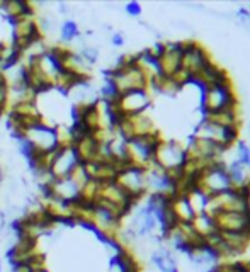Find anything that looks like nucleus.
<instances>
[{"mask_svg":"<svg viewBox=\"0 0 250 272\" xmlns=\"http://www.w3.org/2000/svg\"><path fill=\"white\" fill-rule=\"evenodd\" d=\"M203 116L218 113L223 109H238L237 94L233 92V85H218V87H209L203 92L201 102Z\"/></svg>","mask_w":250,"mask_h":272,"instance_id":"obj_1","label":"nucleus"},{"mask_svg":"<svg viewBox=\"0 0 250 272\" xmlns=\"http://www.w3.org/2000/svg\"><path fill=\"white\" fill-rule=\"evenodd\" d=\"M22 138L31 145V150H33V155L36 153H49L55 152V150L60 148L58 143V136H56V129L49 128L43 123L33 126L24 133ZM31 155V157H33ZM29 157V158H31Z\"/></svg>","mask_w":250,"mask_h":272,"instance_id":"obj_2","label":"nucleus"},{"mask_svg":"<svg viewBox=\"0 0 250 272\" xmlns=\"http://www.w3.org/2000/svg\"><path fill=\"white\" fill-rule=\"evenodd\" d=\"M155 162L165 172H170V170H176V169H186L187 150L182 148L173 140H168V142H163L162 140L155 152Z\"/></svg>","mask_w":250,"mask_h":272,"instance_id":"obj_3","label":"nucleus"},{"mask_svg":"<svg viewBox=\"0 0 250 272\" xmlns=\"http://www.w3.org/2000/svg\"><path fill=\"white\" fill-rule=\"evenodd\" d=\"M116 182L126 191L131 198L140 201L146 193V170L136 165H128L116 175Z\"/></svg>","mask_w":250,"mask_h":272,"instance_id":"obj_4","label":"nucleus"},{"mask_svg":"<svg viewBox=\"0 0 250 272\" xmlns=\"http://www.w3.org/2000/svg\"><path fill=\"white\" fill-rule=\"evenodd\" d=\"M181 43H182V68L187 70L192 77H196L213 60L209 57V53L197 41L187 39V41H181Z\"/></svg>","mask_w":250,"mask_h":272,"instance_id":"obj_5","label":"nucleus"},{"mask_svg":"<svg viewBox=\"0 0 250 272\" xmlns=\"http://www.w3.org/2000/svg\"><path fill=\"white\" fill-rule=\"evenodd\" d=\"M112 104L116 105V109L119 111L122 116H136V114H143L145 109L150 107L152 97L146 89L130 90V92L119 94V97Z\"/></svg>","mask_w":250,"mask_h":272,"instance_id":"obj_6","label":"nucleus"},{"mask_svg":"<svg viewBox=\"0 0 250 272\" xmlns=\"http://www.w3.org/2000/svg\"><path fill=\"white\" fill-rule=\"evenodd\" d=\"M79 165L80 162L75 155L73 145H70V147H60L55 153L49 174H51V177H53V180L66 179Z\"/></svg>","mask_w":250,"mask_h":272,"instance_id":"obj_7","label":"nucleus"},{"mask_svg":"<svg viewBox=\"0 0 250 272\" xmlns=\"http://www.w3.org/2000/svg\"><path fill=\"white\" fill-rule=\"evenodd\" d=\"M160 73L165 77H172L179 68H182V43L181 41H167L165 51L158 60Z\"/></svg>","mask_w":250,"mask_h":272,"instance_id":"obj_8","label":"nucleus"},{"mask_svg":"<svg viewBox=\"0 0 250 272\" xmlns=\"http://www.w3.org/2000/svg\"><path fill=\"white\" fill-rule=\"evenodd\" d=\"M99 147H101V142L94 134H87L73 143L75 155L82 165H85L89 162H97V160H99Z\"/></svg>","mask_w":250,"mask_h":272,"instance_id":"obj_9","label":"nucleus"},{"mask_svg":"<svg viewBox=\"0 0 250 272\" xmlns=\"http://www.w3.org/2000/svg\"><path fill=\"white\" fill-rule=\"evenodd\" d=\"M214 221H216V228L219 231H243L247 226V213L221 211Z\"/></svg>","mask_w":250,"mask_h":272,"instance_id":"obj_10","label":"nucleus"},{"mask_svg":"<svg viewBox=\"0 0 250 272\" xmlns=\"http://www.w3.org/2000/svg\"><path fill=\"white\" fill-rule=\"evenodd\" d=\"M204 119H208L209 123L216 124V126H240V114L238 109H223L218 111V113H211L203 116Z\"/></svg>","mask_w":250,"mask_h":272,"instance_id":"obj_11","label":"nucleus"},{"mask_svg":"<svg viewBox=\"0 0 250 272\" xmlns=\"http://www.w3.org/2000/svg\"><path fill=\"white\" fill-rule=\"evenodd\" d=\"M128 121H130V126L133 131V138H136V136H146L157 131L155 126H153V121L145 113L136 116H128Z\"/></svg>","mask_w":250,"mask_h":272,"instance_id":"obj_12","label":"nucleus"},{"mask_svg":"<svg viewBox=\"0 0 250 272\" xmlns=\"http://www.w3.org/2000/svg\"><path fill=\"white\" fill-rule=\"evenodd\" d=\"M0 9L5 12V16L9 17L10 22L17 21L19 17L29 16L31 12V6L28 2H22V0H7V2L0 4Z\"/></svg>","mask_w":250,"mask_h":272,"instance_id":"obj_13","label":"nucleus"},{"mask_svg":"<svg viewBox=\"0 0 250 272\" xmlns=\"http://www.w3.org/2000/svg\"><path fill=\"white\" fill-rule=\"evenodd\" d=\"M227 174H228V179H230V185H232L233 189L242 187L243 184H247L250 180L248 174H247V169H245L238 160H233V162L227 164Z\"/></svg>","mask_w":250,"mask_h":272,"instance_id":"obj_14","label":"nucleus"},{"mask_svg":"<svg viewBox=\"0 0 250 272\" xmlns=\"http://www.w3.org/2000/svg\"><path fill=\"white\" fill-rule=\"evenodd\" d=\"M172 211L173 214L177 216L179 223H192L194 220V211L189 204L187 198H182V196H177L176 199L172 201Z\"/></svg>","mask_w":250,"mask_h":272,"instance_id":"obj_15","label":"nucleus"},{"mask_svg":"<svg viewBox=\"0 0 250 272\" xmlns=\"http://www.w3.org/2000/svg\"><path fill=\"white\" fill-rule=\"evenodd\" d=\"M192 226H194V230H196L201 236H206L209 233H213L214 230H218L214 218H211V216H208V214H204V213L194 216Z\"/></svg>","mask_w":250,"mask_h":272,"instance_id":"obj_16","label":"nucleus"},{"mask_svg":"<svg viewBox=\"0 0 250 272\" xmlns=\"http://www.w3.org/2000/svg\"><path fill=\"white\" fill-rule=\"evenodd\" d=\"M186 198L189 201V204H191L194 214L197 216V214L204 213V208H206V203H208V196L206 194L201 193L199 189H196V191H192L189 196H186Z\"/></svg>","mask_w":250,"mask_h":272,"instance_id":"obj_17","label":"nucleus"},{"mask_svg":"<svg viewBox=\"0 0 250 272\" xmlns=\"http://www.w3.org/2000/svg\"><path fill=\"white\" fill-rule=\"evenodd\" d=\"M237 148H238V152H237V158L235 160H238L245 169H250V148H248V145L245 142H242V140H238Z\"/></svg>","mask_w":250,"mask_h":272,"instance_id":"obj_18","label":"nucleus"},{"mask_svg":"<svg viewBox=\"0 0 250 272\" xmlns=\"http://www.w3.org/2000/svg\"><path fill=\"white\" fill-rule=\"evenodd\" d=\"M77 34H79V28H77V24L73 21H66L63 26H61V39H63L65 43L73 41L77 38Z\"/></svg>","mask_w":250,"mask_h":272,"instance_id":"obj_19","label":"nucleus"},{"mask_svg":"<svg viewBox=\"0 0 250 272\" xmlns=\"http://www.w3.org/2000/svg\"><path fill=\"white\" fill-rule=\"evenodd\" d=\"M82 58H84V62L87 63V65H90V63H94L95 60H97V57H99V51H97L95 48H84L82 49V55H80Z\"/></svg>","mask_w":250,"mask_h":272,"instance_id":"obj_20","label":"nucleus"},{"mask_svg":"<svg viewBox=\"0 0 250 272\" xmlns=\"http://www.w3.org/2000/svg\"><path fill=\"white\" fill-rule=\"evenodd\" d=\"M9 102V85L7 82H0V111L5 109Z\"/></svg>","mask_w":250,"mask_h":272,"instance_id":"obj_21","label":"nucleus"},{"mask_svg":"<svg viewBox=\"0 0 250 272\" xmlns=\"http://www.w3.org/2000/svg\"><path fill=\"white\" fill-rule=\"evenodd\" d=\"M126 12L130 14V16H133V17H138L141 14V6L138 2H130L126 6Z\"/></svg>","mask_w":250,"mask_h":272,"instance_id":"obj_22","label":"nucleus"},{"mask_svg":"<svg viewBox=\"0 0 250 272\" xmlns=\"http://www.w3.org/2000/svg\"><path fill=\"white\" fill-rule=\"evenodd\" d=\"M12 272H33L29 264H12Z\"/></svg>","mask_w":250,"mask_h":272,"instance_id":"obj_23","label":"nucleus"},{"mask_svg":"<svg viewBox=\"0 0 250 272\" xmlns=\"http://www.w3.org/2000/svg\"><path fill=\"white\" fill-rule=\"evenodd\" d=\"M124 43V38H122V34H114V36H112V44H114V46H121V44Z\"/></svg>","mask_w":250,"mask_h":272,"instance_id":"obj_24","label":"nucleus"},{"mask_svg":"<svg viewBox=\"0 0 250 272\" xmlns=\"http://www.w3.org/2000/svg\"><path fill=\"white\" fill-rule=\"evenodd\" d=\"M245 269H247V272H250V260L245 262Z\"/></svg>","mask_w":250,"mask_h":272,"instance_id":"obj_25","label":"nucleus"},{"mask_svg":"<svg viewBox=\"0 0 250 272\" xmlns=\"http://www.w3.org/2000/svg\"><path fill=\"white\" fill-rule=\"evenodd\" d=\"M247 211H250V194L247 196Z\"/></svg>","mask_w":250,"mask_h":272,"instance_id":"obj_26","label":"nucleus"},{"mask_svg":"<svg viewBox=\"0 0 250 272\" xmlns=\"http://www.w3.org/2000/svg\"><path fill=\"white\" fill-rule=\"evenodd\" d=\"M33 272H46V269H36V270H33Z\"/></svg>","mask_w":250,"mask_h":272,"instance_id":"obj_27","label":"nucleus"},{"mask_svg":"<svg viewBox=\"0 0 250 272\" xmlns=\"http://www.w3.org/2000/svg\"><path fill=\"white\" fill-rule=\"evenodd\" d=\"M0 272H2V264H0Z\"/></svg>","mask_w":250,"mask_h":272,"instance_id":"obj_28","label":"nucleus"},{"mask_svg":"<svg viewBox=\"0 0 250 272\" xmlns=\"http://www.w3.org/2000/svg\"><path fill=\"white\" fill-rule=\"evenodd\" d=\"M0 113H2V111H0Z\"/></svg>","mask_w":250,"mask_h":272,"instance_id":"obj_29","label":"nucleus"}]
</instances>
